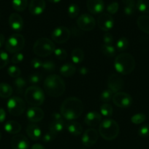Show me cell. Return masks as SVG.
I'll return each instance as SVG.
<instances>
[{
    "label": "cell",
    "mask_w": 149,
    "mask_h": 149,
    "mask_svg": "<svg viewBox=\"0 0 149 149\" xmlns=\"http://www.w3.org/2000/svg\"><path fill=\"white\" fill-rule=\"evenodd\" d=\"M84 110V105L81 100L75 97L65 99L61 103L60 113L63 118L69 121H73L81 116Z\"/></svg>",
    "instance_id": "1"
},
{
    "label": "cell",
    "mask_w": 149,
    "mask_h": 149,
    "mask_svg": "<svg viewBox=\"0 0 149 149\" xmlns=\"http://www.w3.org/2000/svg\"><path fill=\"white\" fill-rule=\"evenodd\" d=\"M43 86L45 93L53 97L62 95L66 88L64 79L56 74H52L47 77L44 81Z\"/></svg>",
    "instance_id": "2"
},
{
    "label": "cell",
    "mask_w": 149,
    "mask_h": 149,
    "mask_svg": "<svg viewBox=\"0 0 149 149\" xmlns=\"http://www.w3.org/2000/svg\"><path fill=\"white\" fill-rule=\"evenodd\" d=\"M114 67L118 74L122 75L129 74L135 68V60L131 54L123 52L115 58Z\"/></svg>",
    "instance_id": "3"
},
{
    "label": "cell",
    "mask_w": 149,
    "mask_h": 149,
    "mask_svg": "<svg viewBox=\"0 0 149 149\" xmlns=\"http://www.w3.org/2000/svg\"><path fill=\"white\" fill-rule=\"evenodd\" d=\"M119 126L113 119H106L101 122L99 125V134L101 137L106 141L115 139L119 134Z\"/></svg>",
    "instance_id": "4"
},
{
    "label": "cell",
    "mask_w": 149,
    "mask_h": 149,
    "mask_svg": "<svg viewBox=\"0 0 149 149\" xmlns=\"http://www.w3.org/2000/svg\"><path fill=\"white\" fill-rule=\"evenodd\" d=\"M55 44L48 38H40L35 42L33 46L34 53L39 57H47L54 52Z\"/></svg>",
    "instance_id": "5"
},
{
    "label": "cell",
    "mask_w": 149,
    "mask_h": 149,
    "mask_svg": "<svg viewBox=\"0 0 149 149\" xmlns=\"http://www.w3.org/2000/svg\"><path fill=\"white\" fill-rule=\"evenodd\" d=\"M25 99L26 101L31 106H41L45 101V93L43 90L37 86H31L28 87L25 91Z\"/></svg>",
    "instance_id": "6"
},
{
    "label": "cell",
    "mask_w": 149,
    "mask_h": 149,
    "mask_svg": "<svg viewBox=\"0 0 149 149\" xmlns=\"http://www.w3.org/2000/svg\"><path fill=\"white\" fill-rule=\"evenodd\" d=\"M24 45V37L19 33H14L7 39L5 43V49L10 53H17L23 49Z\"/></svg>",
    "instance_id": "7"
},
{
    "label": "cell",
    "mask_w": 149,
    "mask_h": 149,
    "mask_svg": "<svg viewBox=\"0 0 149 149\" xmlns=\"http://www.w3.org/2000/svg\"><path fill=\"white\" fill-rule=\"evenodd\" d=\"M7 108L12 116H18L24 112L26 103L22 98L15 96L9 99L7 103Z\"/></svg>",
    "instance_id": "8"
},
{
    "label": "cell",
    "mask_w": 149,
    "mask_h": 149,
    "mask_svg": "<svg viewBox=\"0 0 149 149\" xmlns=\"http://www.w3.org/2000/svg\"><path fill=\"white\" fill-rule=\"evenodd\" d=\"M70 31L65 26H59L54 29L51 33V39L57 44L67 42L70 37Z\"/></svg>",
    "instance_id": "9"
},
{
    "label": "cell",
    "mask_w": 149,
    "mask_h": 149,
    "mask_svg": "<svg viewBox=\"0 0 149 149\" xmlns=\"http://www.w3.org/2000/svg\"><path fill=\"white\" fill-rule=\"evenodd\" d=\"M77 24L79 29L81 30L85 31H90L93 30L96 26V20L91 15L84 13L78 17L77 20Z\"/></svg>",
    "instance_id": "10"
},
{
    "label": "cell",
    "mask_w": 149,
    "mask_h": 149,
    "mask_svg": "<svg viewBox=\"0 0 149 149\" xmlns=\"http://www.w3.org/2000/svg\"><path fill=\"white\" fill-rule=\"evenodd\" d=\"M112 102L116 106L119 108L126 109L132 104V97L129 94L124 92L116 93L112 97Z\"/></svg>",
    "instance_id": "11"
},
{
    "label": "cell",
    "mask_w": 149,
    "mask_h": 149,
    "mask_svg": "<svg viewBox=\"0 0 149 149\" xmlns=\"http://www.w3.org/2000/svg\"><path fill=\"white\" fill-rule=\"evenodd\" d=\"M99 135L97 131L93 128H89L86 130L83 133L81 138V142L83 145L86 147L93 146L98 141Z\"/></svg>",
    "instance_id": "12"
},
{
    "label": "cell",
    "mask_w": 149,
    "mask_h": 149,
    "mask_svg": "<svg viewBox=\"0 0 149 149\" xmlns=\"http://www.w3.org/2000/svg\"><path fill=\"white\" fill-rule=\"evenodd\" d=\"M114 19L112 15L108 13H102L99 16L97 20L98 27L104 31H108L111 30L114 26Z\"/></svg>",
    "instance_id": "13"
},
{
    "label": "cell",
    "mask_w": 149,
    "mask_h": 149,
    "mask_svg": "<svg viewBox=\"0 0 149 149\" xmlns=\"http://www.w3.org/2000/svg\"><path fill=\"white\" fill-rule=\"evenodd\" d=\"M124 79L118 74H112L108 78V88L113 93L120 92V90H121V89H123V87H124Z\"/></svg>",
    "instance_id": "14"
},
{
    "label": "cell",
    "mask_w": 149,
    "mask_h": 149,
    "mask_svg": "<svg viewBox=\"0 0 149 149\" xmlns=\"http://www.w3.org/2000/svg\"><path fill=\"white\" fill-rule=\"evenodd\" d=\"M10 145L13 149H29L28 138L23 135H15L12 138Z\"/></svg>",
    "instance_id": "15"
},
{
    "label": "cell",
    "mask_w": 149,
    "mask_h": 149,
    "mask_svg": "<svg viewBox=\"0 0 149 149\" xmlns=\"http://www.w3.org/2000/svg\"><path fill=\"white\" fill-rule=\"evenodd\" d=\"M26 117L31 122H39L44 118V111L40 108L34 106L28 109L26 112Z\"/></svg>",
    "instance_id": "16"
},
{
    "label": "cell",
    "mask_w": 149,
    "mask_h": 149,
    "mask_svg": "<svg viewBox=\"0 0 149 149\" xmlns=\"http://www.w3.org/2000/svg\"><path fill=\"white\" fill-rule=\"evenodd\" d=\"M46 3L45 0H32L29 6V10L33 15H39L45 10Z\"/></svg>",
    "instance_id": "17"
},
{
    "label": "cell",
    "mask_w": 149,
    "mask_h": 149,
    "mask_svg": "<svg viewBox=\"0 0 149 149\" xmlns=\"http://www.w3.org/2000/svg\"><path fill=\"white\" fill-rule=\"evenodd\" d=\"M86 6L91 13L97 15L102 13L105 8V3L103 0H87Z\"/></svg>",
    "instance_id": "18"
},
{
    "label": "cell",
    "mask_w": 149,
    "mask_h": 149,
    "mask_svg": "<svg viewBox=\"0 0 149 149\" xmlns=\"http://www.w3.org/2000/svg\"><path fill=\"white\" fill-rule=\"evenodd\" d=\"M86 125L89 127H96L102 122V115L96 111H89L84 118Z\"/></svg>",
    "instance_id": "19"
},
{
    "label": "cell",
    "mask_w": 149,
    "mask_h": 149,
    "mask_svg": "<svg viewBox=\"0 0 149 149\" xmlns=\"http://www.w3.org/2000/svg\"><path fill=\"white\" fill-rule=\"evenodd\" d=\"M9 25L13 30L20 31L23 29V20L20 15L12 13L9 17Z\"/></svg>",
    "instance_id": "20"
},
{
    "label": "cell",
    "mask_w": 149,
    "mask_h": 149,
    "mask_svg": "<svg viewBox=\"0 0 149 149\" xmlns=\"http://www.w3.org/2000/svg\"><path fill=\"white\" fill-rule=\"evenodd\" d=\"M26 132L29 138L33 141H38L42 136V131L40 128L34 124L28 125L26 129Z\"/></svg>",
    "instance_id": "21"
},
{
    "label": "cell",
    "mask_w": 149,
    "mask_h": 149,
    "mask_svg": "<svg viewBox=\"0 0 149 149\" xmlns=\"http://www.w3.org/2000/svg\"><path fill=\"white\" fill-rule=\"evenodd\" d=\"M4 129L7 133L17 135L21 130V125L16 121L10 120L4 124Z\"/></svg>",
    "instance_id": "22"
},
{
    "label": "cell",
    "mask_w": 149,
    "mask_h": 149,
    "mask_svg": "<svg viewBox=\"0 0 149 149\" xmlns=\"http://www.w3.org/2000/svg\"><path fill=\"white\" fill-rule=\"evenodd\" d=\"M66 127H67V131L74 136H79L83 132V127H82L81 125L77 122L71 121L67 123Z\"/></svg>",
    "instance_id": "23"
},
{
    "label": "cell",
    "mask_w": 149,
    "mask_h": 149,
    "mask_svg": "<svg viewBox=\"0 0 149 149\" xmlns=\"http://www.w3.org/2000/svg\"><path fill=\"white\" fill-rule=\"evenodd\" d=\"M137 25L139 29L149 35V16L141 15L137 18Z\"/></svg>",
    "instance_id": "24"
},
{
    "label": "cell",
    "mask_w": 149,
    "mask_h": 149,
    "mask_svg": "<svg viewBox=\"0 0 149 149\" xmlns=\"http://www.w3.org/2000/svg\"><path fill=\"white\" fill-rule=\"evenodd\" d=\"M76 71V68L73 64L72 63H67L64 64L63 65H61V68H60L59 72L63 77H72Z\"/></svg>",
    "instance_id": "25"
},
{
    "label": "cell",
    "mask_w": 149,
    "mask_h": 149,
    "mask_svg": "<svg viewBox=\"0 0 149 149\" xmlns=\"http://www.w3.org/2000/svg\"><path fill=\"white\" fill-rule=\"evenodd\" d=\"M85 57V53L83 49L80 48H75L72 50L71 53V58L73 63L79 64L83 61Z\"/></svg>",
    "instance_id": "26"
},
{
    "label": "cell",
    "mask_w": 149,
    "mask_h": 149,
    "mask_svg": "<svg viewBox=\"0 0 149 149\" xmlns=\"http://www.w3.org/2000/svg\"><path fill=\"white\" fill-rule=\"evenodd\" d=\"M65 124L64 121H53L49 125V130L51 132L55 134H59L64 130Z\"/></svg>",
    "instance_id": "27"
},
{
    "label": "cell",
    "mask_w": 149,
    "mask_h": 149,
    "mask_svg": "<svg viewBox=\"0 0 149 149\" xmlns=\"http://www.w3.org/2000/svg\"><path fill=\"white\" fill-rule=\"evenodd\" d=\"M13 84H14L15 90L16 93H17L18 94H22V93L24 92V90L25 88H26L27 82H26V80L23 78H22V77H18V78H16L15 79Z\"/></svg>",
    "instance_id": "28"
},
{
    "label": "cell",
    "mask_w": 149,
    "mask_h": 149,
    "mask_svg": "<svg viewBox=\"0 0 149 149\" xmlns=\"http://www.w3.org/2000/svg\"><path fill=\"white\" fill-rule=\"evenodd\" d=\"M13 88L7 83H0V97L2 98L10 97L13 94Z\"/></svg>",
    "instance_id": "29"
},
{
    "label": "cell",
    "mask_w": 149,
    "mask_h": 149,
    "mask_svg": "<svg viewBox=\"0 0 149 149\" xmlns=\"http://www.w3.org/2000/svg\"><path fill=\"white\" fill-rule=\"evenodd\" d=\"M101 50L108 58H112L116 54V49L112 45H103L101 47Z\"/></svg>",
    "instance_id": "30"
},
{
    "label": "cell",
    "mask_w": 149,
    "mask_h": 149,
    "mask_svg": "<svg viewBox=\"0 0 149 149\" xmlns=\"http://www.w3.org/2000/svg\"><path fill=\"white\" fill-rule=\"evenodd\" d=\"M28 5L27 0H13L12 6L13 9L18 12L24 11Z\"/></svg>",
    "instance_id": "31"
},
{
    "label": "cell",
    "mask_w": 149,
    "mask_h": 149,
    "mask_svg": "<svg viewBox=\"0 0 149 149\" xmlns=\"http://www.w3.org/2000/svg\"><path fill=\"white\" fill-rule=\"evenodd\" d=\"M136 7L141 13H149V0H138Z\"/></svg>",
    "instance_id": "32"
},
{
    "label": "cell",
    "mask_w": 149,
    "mask_h": 149,
    "mask_svg": "<svg viewBox=\"0 0 149 149\" xmlns=\"http://www.w3.org/2000/svg\"><path fill=\"white\" fill-rule=\"evenodd\" d=\"M112 107L111 105L108 103H104L100 106V113L102 116H105V117H109L112 114Z\"/></svg>",
    "instance_id": "33"
},
{
    "label": "cell",
    "mask_w": 149,
    "mask_h": 149,
    "mask_svg": "<svg viewBox=\"0 0 149 149\" xmlns=\"http://www.w3.org/2000/svg\"><path fill=\"white\" fill-rule=\"evenodd\" d=\"M67 13H68V15L71 18H75L78 16L79 13H80V8H79L78 5L76 4H71L68 7L67 9Z\"/></svg>",
    "instance_id": "34"
},
{
    "label": "cell",
    "mask_w": 149,
    "mask_h": 149,
    "mask_svg": "<svg viewBox=\"0 0 149 149\" xmlns=\"http://www.w3.org/2000/svg\"><path fill=\"white\" fill-rule=\"evenodd\" d=\"M129 46V41L126 37H121L116 42V48L118 51L122 52L127 49Z\"/></svg>",
    "instance_id": "35"
},
{
    "label": "cell",
    "mask_w": 149,
    "mask_h": 149,
    "mask_svg": "<svg viewBox=\"0 0 149 149\" xmlns=\"http://www.w3.org/2000/svg\"><path fill=\"white\" fill-rule=\"evenodd\" d=\"M7 74H8V75L10 77L16 79L18 77H20V74H21V71L16 65H11L7 69Z\"/></svg>",
    "instance_id": "36"
},
{
    "label": "cell",
    "mask_w": 149,
    "mask_h": 149,
    "mask_svg": "<svg viewBox=\"0 0 149 149\" xmlns=\"http://www.w3.org/2000/svg\"><path fill=\"white\" fill-rule=\"evenodd\" d=\"M146 119V116L144 113H136L131 117V122L134 125H140L144 122Z\"/></svg>",
    "instance_id": "37"
},
{
    "label": "cell",
    "mask_w": 149,
    "mask_h": 149,
    "mask_svg": "<svg viewBox=\"0 0 149 149\" xmlns=\"http://www.w3.org/2000/svg\"><path fill=\"white\" fill-rule=\"evenodd\" d=\"M9 63V55L6 52L0 50V69L4 68Z\"/></svg>",
    "instance_id": "38"
},
{
    "label": "cell",
    "mask_w": 149,
    "mask_h": 149,
    "mask_svg": "<svg viewBox=\"0 0 149 149\" xmlns=\"http://www.w3.org/2000/svg\"><path fill=\"white\" fill-rule=\"evenodd\" d=\"M113 93L110 90H105L101 93L100 95V100H102V102H105V103H108L109 102L111 99L112 98L113 95H112Z\"/></svg>",
    "instance_id": "39"
},
{
    "label": "cell",
    "mask_w": 149,
    "mask_h": 149,
    "mask_svg": "<svg viewBox=\"0 0 149 149\" xmlns=\"http://www.w3.org/2000/svg\"><path fill=\"white\" fill-rule=\"evenodd\" d=\"M42 69L45 71H48V72H51V71H54L56 69V65L54 63L53 61H45L42 63Z\"/></svg>",
    "instance_id": "40"
},
{
    "label": "cell",
    "mask_w": 149,
    "mask_h": 149,
    "mask_svg": "<svg viewBox=\"0 0 149 149\" xmlns=\"http://www.w3.org/2000/svg\"><path fill=\"white\" fill-rule=\"evenodd\" d=\"M53 53L54 55H55V56L56 57L58 60H61V61L66 59V58H67V51H66L64 49H63V48H61V47L56 48Z\"/></svg>",
    "instance_id": "41"
},
{
    "label": "cell",
    "mask_w": 149,
    "mask_h": 149,
    "mask_svg": "<svg viewBox=\"0 0 149 149\" xmlns=\"http://www.w3.org/2000/svg\"><path fill=\"white\" fill-rule=\"evenodd\" d=\"M118 8H119V4L117 1H112L110 4H108V7H107V11H108V14L110 15H114L118 12Z\"/></svg>",
    "instance_id": "42"
},
{
    "label": "cell",
    "mask_w": 149,
    "mask_h": 149,
    "mask_svg": "<svg viewBox=\"0 0 149 149\" xmlns=\"http://www.w3.org/2000/svg\"><path fill=\"white\" fill-rule=\"evenodd\" d=\"M138 135L142 138L149 136V125H145L140 127L138 130Z\"/></svg>",
    "instance_id": "43"
},
{
    "label": "cell",
    "mask_w": 149,
    "mask_h": 149,
    "mask_svg": "<svg viewBox=\"0 0 149 149\" xmlns=\"http://www.w3.org/2000/svg\"><path fill=\"white\" fill-rule=\"evenodd\" d=\"M23 59H24L23 54L21 52H17V53H15V55L12 57L11 62L13 64H19L23 62Z\"/></svg>",
    "instance_id": "44"
},
{
    "label": "cell",
    "mask_w": 149,
    "mask_h": 149,
    "mask_svg": "<svg viewBox=\"0 0 149 149\" xmlns=\"http://www.w3.org/2000/svg\"><path fill=\"white\" fill-rule=\"evenodd\" d=\"M137 8L135 4H128V5H125L124 9V14L127 15H132L134 13H135V10Z\"/></svg>",
    "instance_id": "45"
},
{
    "label": "cell",
    "mask_w": 149,
    "mask_h": 149,
    "mask_svg": "<svg viewBox=\"0 0 149 149\" xmlns=\"http://www.w3.org/2000/svg\"><path fill=\"white\" fill-rule=\"evenodd\" d=\"M56 136H57L56 134H55V133H53V132L49 131V132H46V133L44 135V136L42 137V141H43V142H45V143L51 142V141H53L55 140V138H56Z\"/></svg>",
    "instance_id": "46"
},
{
    "label": "cell",
    "mask_w": 149,
    "mask_h": 149,
    "mask_svg": "<svg viewBox=\"0 0 149 149\" xmlns=\"http://www.w3.org/2000/svg\"><path fill=\"white\" fill-rule=\"evenodd\" d=\"M42 79V77L41 75L38 74H31L30 76L28 78V81L30 84H37L39 83V81H41Z\"/></svg>",
    "instance_id": "47"
},
{
    "label": "cell",
    "mask_w": 149,
    "mask_h": 149,
    "mask_svg": "<svg viewBox=\"0 0 149 149\" xmlns=\"http://www.w3.org/2000/svg\"><path fill=\"white\" fill-rule=\"evenodd\" d=\"M42 63L43 62L39 58H34L31 61V65H32V68H35V69H38L39 68H42Z\"/></svg>",
    "instance_id": "48"
},
{
    "label": "cell",
    "mask_w": 149,
    "mask_h": 149,
    "mask_svg": "<svg viewBox=\"0 0 149 149\" xmlns=\"http://www.w3.org/2000/svg\"><path fill=\"white\" fill-rule=\"evenodd\" d=\"M103 42L105 45H112L113 42V37L109 33H106L103 36Z\"/></svg>",
    "instance_id": "49"
},
{
    "label": "cell",
    "mask_w": 149,
    "mask_h": 149,
    "mask_svg": "<svg viewBox=\"0 0 149 149\" xmlns=\"http://www.w3.org/2000/svg\"><path fill=\"white\" fill-rule=\"evenodd\" d=\"M53 121H64L63 120V116L61 114V113H53L52 114Z\"/></svg>",
    "instance_id": "50"
},
{
    "label": "cell",
    "mask_w": 149,
    "mask_h": 149,
    "mask_svg": "<svg viewBox=\"0 0 149 149\" xmlns=\"http://www.w3.org/2000/svg\"><path fill=\"white\" fill-rule=\"evenodd\" d=\"M6 119V112L4 109L0 108V123L4 122Z\"/></svg>",
    "instance_id": "51"
},
{
    "label": "cell",
    "mask_w": 149,
    "mask_h": 149,
    "mask_svg": "<svg viewBox=\"0 0 149 149\" xmlns=\"http://www.w3.org/2000/svg\"><path fill=\"white\" fill-rule=\"evenodd\" d=\"M88 72H89V70H88V68H86V67H82V68H80V70H79V73L83 76L86 75V74H88Z\"/></svg>",
    "instance_id": "52"
},
{
    "label": "cell",
    "mask_w": 149,
    "mask_h": 149,
    "mask_svg": "<svg viewBox=\"0 0 149 149\" xmlns=\"http://www.w3.org/2000/svg\"><path fill=\"white\" fill-rule=\"evenodd\" d=\"M31 149H45V147L43 146L42 145L39 143H36V144H34L33 146H32V148Z\"/></svg>",
    "instance_id": "53"
},
{
    "label": "cell",
    "mask_w": 149,
    "mask_h": 149,
    "mask_svg": "<svg viewBox=\"0 0 149 149\" xmlns=\"http://www.w3.org/2000/svg\"><path fill=\"white\" fill-rule=\"evenodd\" d=\"M4 41H5V37L2 33H0V48L3 46L4 44Z\"/></svg>",
    "instance_id": "54"
},
{
    "label": "cell",
    "mask_w": 149,
    "mask_h": 149,
    "mask_svg": "<svg viewBox=\"0 0 149 149\" xmlns=\"http://www.w3.org/2000/svg\"><path fill=\"white\" fill-rule=\"evenodd\" d=\"M122 1L124 2V4H125V5L135 4V1H134V0H122Z\"/></svg>",
    "instance_id": "55"
},
{
    "label": "cell",
    "mask_w": 149,
    "mask_h": 149,
    "mask_svg": "<svg viewBox=\"0 0 149 149\" xmlns=\"http://www.w3.org/2000/svg\"><path fill=\"white\" fill-rule=\"evenodd\" d=\"M48 1H49L50 2H51V3H53V4H56V3L60 2L61 0H48Z\"/></svg>",
    "instance_id": "56"
},
{
    "label": "cell",
    "mask_w": 149,
    "mask_h": 149,
    "mask_svg": "<svg viewBox=\"0 0 149 149\" xmlns=\"http://www.w3.org/2000/svg\"><path fill=\"white\" fill-rule=\"evenodd\" d=\"M1 132H0V141H1Z\"/></svg>",
    "instance_id": "57"
},
{
    "label": "cell",
    "mask_w": 149,
    "mask_h": 149,
    "mask_svg": "<svg viewBox=\"0 0 149 149\" xmlns=\"http://www.w3.org/2000/svg\"><path fill=\"white\" fill-rule=\"evenodd\" d=\"M82 149H84V148H82Z\"/></svg>",
    "instance_id": "58"
}]
</instances>
